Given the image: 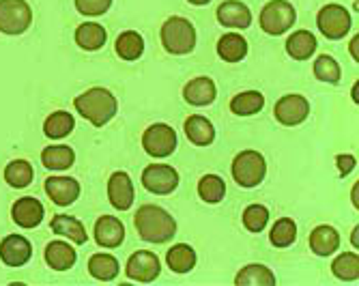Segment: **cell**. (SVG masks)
Wrapping results in <instances>:
<instances>
[{"instance_id":"obj_1","label":"cell","mask_w":359,"mask_h":286,"mask_svg":"<svg viewBox=\"0 0 359 286\" xmlns=\"http://www.w3.org/2000/svg\"><path fill=\"white\" fill-rule=\"evenodd\" d=\"M134 224L142 241L149 243H166L177 235L175 217L157 205H144L136 211Z\"/></svg>"},{"instance_id":"obj_2","label":"cell","mask_w":359,"mask_h":286,"mask_svg":"<svg viewBox=\"0 0 359 286\" xmlns=\"http://www.w3.org/2000/svg\"><path fill=\"white\" fill-rule=\"evenodd\" d=\"M74 106H76L78 114L82 118H86L88 123H93L95 127L108 125L118 110L116 97L104 86H95V88L84 90L74 100Z\"/></svg>"},{"instance_id":"obj_3","label":"cell","mask_w":359,"mask_h":286,"mask_svg":"<svg viewBox=\"0 0 359 286\" xmlns=\"http://www.w3.org/2000/svg\"><path fill=\"white\" fill-rule=\"evenodd\" d=\"M161 46L175 56H185L196 48V28L185 18H168L161 26Z\"/></svg>"},{"instance_id":"obj_4","label":"cell","mask_w":359,"mask_h":286,"mask_svg":"<svg viewBox=\"0 0 359 286\" xmlns=\"http://www.w3.org/2000/svg\"><path fill=\"white\" fill-rule=\"evenodd\" d=\"M265 177H267V162L263 153L248 149V151H241L233 160V179L237 185L252 189L263 183Z\"/></svg>"},{"instance_id":"obj_5","label":"cell","mask_w":359,"mask_h":286,"mask_svg":"<svg viewBox=\"0 0 359 286\" xmlns=\"http://www.w3.org/2000/svg\"><path fill=\"white\" fill-rule=\"evenodd\" d=\"M258 20H260V28H263L267 35L280 37L288 28H292V24L297 20V11L288 0H271V3L263 7Z\"/></svg>"},{"instance_id":"obj_6","label":"cell","mask_w":359,"mask_h":286,"mask_svg":"<svg viewBox=\"0 0 359 286\" xmlns=\"http://www.w3.org/2000/svg\"><path fill=\"white\" fill-rule=\"evenodd\" d=\"M32 24V9L26 0H0V33L22 35Z\"/></svg>"},{"instance_id":"obj_7","label":"cell","mask_w":359,"mask_h":286,"mask_svg":"<svg viewBox=\"0 0 359 286\" xmlns=\"http://www.w3.org/2000/svg\"><path fill=\"white\" fill-rule=\"evenodd\" d=\"M142 149L157 160L168 157L177 149V132L166 123H155L142 134Z\"/></svg>"},{"instance_id":"obj_8","label":"cell","mask_w":359,"mask_h":286,"mask_svg":"<svg viewBox=\"0 0 359 286\" xmlns=\"http://www.w3.org/2000/svg\"><path fill=\"white\" fill-rule=\"evenodd\" d=\"M351 22H353L351 13L342 5H334V3L325 5L316 15V26L320 28V33L332 41H338L348 33Z\"/></svg>"},{"instance_id":"obj_9","label":"cell","mask_w":359,"mask_h":286,"mask_svg":"<svg viewBox=\"0 0 359 286\" xmlns=\"http://www.w3.org/2000/svg\"><path fill=\"white\" fill-rule=\"evenodd\" d=\"M142 185L157 196L172 194L179 187V172L166 164H151L142 170Z\"/></svg>"},{"instance_id":"obj_10","label":"cell","mask_w":359,"mask_h":286,"mask_svg":"<svg viewBox=\"0 0 359 286\" xmlns=\"http://www.w3.org/2000/svg\"><path fill=\"white\" fill-rule=\"evenodd\" d=\"M273 114L278 118V123L286 125V127H295V125H302L308 114H310V104L304 95H284V97L278 100L276 108H273Z\"/></svg>"},{"instance_id":"obj_11","label":"cell","mask_w":359,"mask_h":286,"mask_svg":"<svg viewBox=\"0 0 359 286\" xmlns=\"http://www.w3.org/2000/svg\"><path fill=\"white\" fill-rule=\"evenodd\" d=\"M159 271H161V263L157 259V254L147 252V250L134 252L132 259L127 261V278L134 282L149 284V282L157 280Z\"/></svg>"},{"instance_id":"obj_12","label":"cell","mask_w":359,"mask_h":286,"mask_svg":"<svg viewBox=\"0 0 359 286\" xmlns=\"http://www.w3.org/2000/svg\"><path fill=\"white\" fill-rule=\"evenodd\" d=\"M32 257V245L22 235H7L0 241V261L7 267H22Z\"/></svg>"},{"instance_id":"obj_13","label":"cell","mask_w":359,"mask_h":286,"mask_svg":"<svg viewBox=\"0 0 359 286\" xmlns=\"http://www.w3.org/2000/svg\"><path fill=\"white\" fill-rule=\"evenodd\" d=\"M46 194L58 207H69L80 196V183L72 177H50L46 179Z\"/></svg>"},{"instance_id":"obj_14","label":"cell","mask_w":359,"mask_h":286,"mask_svg":"<svg viewBox=\"0 0 359 286\" xmlns=\"http://www.w3.org/2000/svg\"><path fill=\"white\" fill-rule=\"evenodd\" d=\"M11 215H13V222L20 229H37L43 222L46 209H43V205L37 198L24 196V198H18L13 203Z\"/></svg>"},{"instance_id":"obj_15","label":"cell","mask_w":359,"mask_h":286,"mask_svg":"<svg viewBox=\"0 0 359 286\" xmlns=\"http://www.w3.org/2000/svg\"><path fill=\"white\" fill-rule=\"evenodd\" d=\"M217 97V86L211 78L207 76H198V78H191L185 86H183V100L189 106L196 108H203L213 104Z\"/></svg>"},{"instance_id":"obj_16","label":"cell","mask_w":359,"mask_h":286,"mask_svg":"<svg viewBox=\"0 0 359 286\" xmlns=\"http://www.w3.org/2000/svg\"><path fill=\"white\" fill-rule=\"evenodd\" d=\"M108 200L118 211L132 209V203H134V183H132V177H129L127 172L118 170V172H114L110 177V181H108Z\"/></svg>"},{"instance_id":"obj_17","label":"cell","mask_w":359,"mask_h":286,"mask_svg":"<svg viewBox=\"0 0 359 286\" xmlns=\"http://www.w3.org/2000/svg\"><path fill=\"white\" fill-rule=\"evenodd\" d=\"M217 22L224 28L243 30V28L252 26V11L248 9V5L241 3V0H224V3L217 7Z\"/></svg>"},{"instance_id":"obj_18","label":"cell","mask_w":359,"mask_h":286,"mask_svg":"<svg viewBox=\"0 0 359 286\" xmlns=\"http://www.w3.org/2000/svg\"><path fill=\"white\" fill-rule=\"evenodd\" d=\"M125 239V226L118 217H112V215H102L97 219L95 224V241L97 245L102 247H108V250H114L123 243Z\"/></svg>"},{"instance_id":"obj_19","label":"cell","mask_w":359,"mask_h":286,"mask_svg":"<svg viewBox=\"0 0 359 286\" xmlns=\"http://www.w3.org/2000/svg\"><path fill=\"white\" fill-rule=\"evenodd\" d=\"M43 257H46V263L54 269V271H67L76 265L78 261V254L76 250L69 245V243H65V241H50L46 245V252H43Z\"/></svg>"},{"instance_id":"obj_20","label":"cell","mask_w":359,"mask_h":286,"mask_svg":"<svg viewBox=\"0 0 359 286\" xmlns=\"http://www.w3.org/2000/svg\"><path fill=\"white\" fill-rule=\"evenodd\" d=\"M338 247H340V235L334 226L323 224L310 233V250L316 257H332L334 252H338Z\"/></svg>"},{"instance_id":"obj_21","label":"cell","mask_w":359,"mask_h":286,"mask_svg":"<svg viewBox=\"0 0 359 286\" xmlns=\"http://www.w3.org/2000/svg\"><path fill=\"white\" fill-rule=\"evenodd\" d=\"M185 136L196 147H209L215 140V127L209 118L201 114H191L185 121Z\"/></svg>"},{"instance_id":"obj_22","label":"cell","mask_w":359,"mask_h":286,"mask_svg":"<svg viewBox=\"0 0 359 286\" xmlns=\"http://www.w3.org/2000/svg\"><path fill=\"white\" fill-rule=\"evenodd\" d=\"M106 39H108V33L102 24L97 22H86V24H80L78 30H76V43L86 50V52H97L106 46Z\"/></svg>"},{"instance_id":"obj_23","label":"cell","mask_w":359,"mask_h":286,"mask_svg":"<svg viewBox=\"0 0 359 286\" xmlns=\"http://www.w3.org/2000/svg\"><path fill=\"white\" fill-rule=\"evenodd\" d=\"M50 229L54 235H60V237H67L69 241L82 245L86 243L88 235H86V229L80 219L72 217V215H54L52 222H50Z\"/></svg>"},{"instance_id":"obj_24","label":"cell","mask_w":359,"mask_h":286,"mask_svg":"<svg viewBox=\"0 0 359 286\" xmlns=\"http://www.w3.org/2000/svg\"><path fill=\"white\" fill-rule=\"evenodd\" d=\"M316 37L310 30H297L286 39V54L292 60H308L316 52Z\"/></svg>"},{"instance_id":"obj_25","label":"cell","mask_w":359,"mask_h":286,"mask_svg":"<svg viewBox=\"0 0 359 286\" xmlns=\"http://www.w3.org/2000/svg\"><path fill=\"white\" fill-rule=\"evenodd\" d=\"M217 56L224 62H239L248 56V41L239 33H226L217 41Z\"/></svg>"},{"instance_id":"obj_26","label":"cell","mask_w":359,"mask_h":286,"mask_svg":"<svg viewBox=\"0 0 359 286\" xmlns=\"http://www.w3.org/2000/svg\"><path fill=\"white\" fill-rule=\"evenodd\" d=\"M237 286H276V275L269 267L252 263L245 265L237 275H235Z\"/></svg>"},{"instance_id":"obj_27","label":"cell","mask_w":359,"mask_h":286,"mask_svg":"<svg viewBox=\"0 0 359 286\" xmlns=\"http://www.w3.org/2000/svg\"><path fill=\"white\" fill-rule=\"evenodd\" d=\"M41 162L50 170H69L74 166V162H76V153H74L72 147L52 144V147H46L43 149Z\"/></svg>"},{"instance_id":"obj_28","label":"cell","mask_w":359,"mask_h":286,"mask_svg":"<svg viewBox=\"0 0 359 286\" xmlns=\"http://www.w3.org/2000/svg\"><path fill=\"white\" fill-rule=\"evenodd\" d=\"M74 127H76V118L74 114L69 112H65V110H56L52 112L46 123H43V132L48 138L52 140H62L65 136H69L74 132Z\"/></svg>"},{"instance_id":"obj_29","label":"cell","mask_w":359,"mask_h":286,"mask_svg":"<svg viewBox=\"0 0 359 286\" xmlns=\"http://www.w3.org/2000/svg\"><path fill=\"white\" fill-rule=\"evenodd\" d=\"M166 265L175 273H189L196 267V252L187 243H177L166 254Z\"/></svg>"},{"instance_id":"obj_30","label":"cell","mask_w":359,"mask_h":286,"mask_svg":"<svg viewBox=\"0 0 359 286\" xmlns=\"http://www.w3.org/2000/svg\"><path fill=\"white\" fill-rule=\"evenodd\" d=\"M265 108V97L258 90H243L231 100V110L237 116H252Z\"/></svg>"},{"instance_id":"obj_31","label":"cell","mask_w":359,"mask_h":286,"mask_svg":"<svg viewBox=\"0 0 359 286\" xmlns=\"http://www.w3.org/2000/svg\"><path fill=\"white\" fill-rule=\"evenodd\" d=\"M116 54L123 58V60H138L142 54H144V39L140 33H136V30H125V33L118 35L116 43Z\"/></svg>"},{"instance_id":"obj_32","label":"cell","mask_w":359,"mask_h":286,"mask_svg":"<svg viewBox=\"0 0 359 286\" xmlns=\"http://www.w3.org/2000/svg\"><path fill=\"white\" fill-rule=\"evenodd\" d=\"M88 273L100 282H110L118 275V261L112 254H93L88 259Z\"/></svg>"},{"instance_id":"obj_33","label":"cell","mask_w":359,"mask_h":286,"mask_svg":"<svg viewBox=\"0 0 359 286\" xmlns=\"http://www.w3.org/2000/svg\"><path fill=\"white\" fill-rule=\"evenodd\" d=\"M198 194L207 205H217L226 196V183L217 175H205L198 181Z\"/></svg>"},{"instance_id":"obj_34","label":"cell","mask_w":359,"mask_h":286,"mask_svg":"<svg viewBox=\"0 0 359 286\" xmlns=\"http://www.w3.org/2000/svg\"><path fill=\"white\" fill-rule=\"evenodd\" d=\"M295 239H297V224L290 217H280L269 233V241L273 247H288L295 243Z\"/></svg>"},{"instance_id":"obj_35","label":"cell","mask_w":359,"mask_h":286,"mask_svg":"<svg viewBox=\"0 0 359 286\" xmlns=\"http://www.w3.org/2000/svg\"><path fill=\"white\" fill-rule=\"evenodd\" d=\"M332 271L338 280L344 282H357L359 278V257L357 252H344L332 263Z\"/></svg>"},{"instance_id":"obj_36","label":"cell","mask_w":359,"mask_h":286,"mask_svg":"<svg viewBox=\"0 0 359 286\" xmlns=\"http://www.w3.org/2000/svg\"><path fill=\"white\" fill-rule=\"evenodd\" d=\"M32 177H35V170H32L30 162H26V160H13L5 168V181L11 187H18V189L30 185Z\"/></svg>"},{"instance_id":"obj_37","label":"cell","mask_w":359,"mask_h":286,"mask_svg":"<svg viewBox=\"0 0 359 286\" xmlns=\"http://www.w3.org/2000/svg\"><path fill=\"white\" fill-rule=\"evenodd\" d=\"M314 76L316 80L320 82H327V84H338L340 82V76H342V69L338 65V60L330 54H320L316 60H314Z\"/></svg>"},{"instance_id":"obj_38","label":"cell","mask_w":359,"mask_h":286,"mask_svg":"<svg viewBox=\"0 0 359 286\" xmlns=\"http://www.w3.org/2000/svg\"><path fill=\"white\" fill-rule=\"evenodd\" d=\"M269 224V209L265 205H250L243 211V226L250 233H263Z\"/></svg>"},{"instance_id":"obj_39","label":"cell","mask_w":359,"mask_h":286,"mask_svg":"<svg viewBox=\"0 0 359 286\" xmlns=\"http://www.w3.org/2000/svg\"><path fill=\"white\" fill-rule=\"evenodd\" d=\"M112 7V0H76V9L86 18H97L108 13Z\"/></svg>"},{"instance_id":"obj_40","label":"cell","mask_w":359,"mask_h":286,"mask_svg":"<svg viewBox=\"0 0 359 286\" xmlns=\"http://www.w3.org/2000/svg\"><path fill=\"white\" fill-rule=\"evenodd\" d=\"M336 166H338L340 177H346L348 172H353V170H355L357 160H355L353 155H338V157H336Z\"/></svg>"},{"instance_id":"obj_41","label":"cell","mask_w":359,"mask_h":286,"mask_svg":"<svg viewBox=\"0 0 359 286\" xmlns=\"http://www.w3.org/2000/svg\"><path fill=\"white\" fill-rule=\"evenodd\" d=\"M357 46H359V35H355V37H353V41H351V46H348V50H351V56H353L355 60L359 58V56H357Z\"/></svg>"},{"instance_id":"obj_42","label":"cell","mask_w":359,"mask_h":286,"mask_svg":"<svg viewBox=\"0 0 359 286\" xmlns=\"http://www.w3.org/2000/svg\"><path fill=\"white\" fill-rule=\"evenodd\" d=\"M357 189H359V183H355L353 192H351V200H353V207H355V209L359 207V200H357V198H359V194H357Z\"/></svg>"},{"instance_id":"obj_43","label":"cell","mask_w":359,"mask_h":286,"mask_svg":"<svg viewBox=\"0 0 359 286\" xmlns=\"http://www.w3.org/2000/svg\"><path fill=\"white\" fill-rule=\"evenodd\" d=\"M189 5H196V7H203V5H209L211 0H187Z\"/></svg>"},{"instance_id":"obj_44","label":"cell","mask_w":359,"mask_h":286,"mask_svg":"<svg viewBox=\"0 0 359 286\" xmlns=\"http://www.w3.org/2000/svg\"><path fill=\"white\" fill-rule=\"evenodd\" d=\"M357 235H359V229H357V226H355V231H353V233H351V243H353V245H355V247H357Z\"/></svg>"},{"instance_id":"obj_45","label":"cell","mask_w":359,"mask_h":286,"mask_svg":"<svg viewBox=\"0 0 359 286\" xmlns=\"http://www.w3.org/2000/svg\"><path fill=\"white\" fill-rule=\"evenodd\" d=\"M353 102H355V104L359 102V97H357V84L353 86Z\"/></svg>"}]
</instances>
